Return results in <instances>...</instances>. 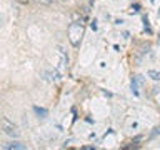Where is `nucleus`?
Wrapping results in <instances>:
<instances>
[{"label":"nucleus","mask_w":160,"mask_h":150,"mask_svg":"<svg viewBox=\"0 0 160 150\" xmlns=\"http://www.w3.org/2000/svg\"><path fill=\"white\" fill-rule=\"evenodd\" d=\"M90 27H92V30H97V22H95V20H93V22H92V25H90Z\"/></svg>","instance_id":"9"},{"label":"nucleus","mask_w":160,"mask_h":150,"mask_svg":"<svg viewBox=\"0 0 160 150\" xmlns=\"http://www.w3.org/2000/svg\"><path fill=\"white\" fill-rule=\"evenodd\" d=\"M147 75L153 80V82H160V72H158V70H148Z\"/></svg>","instance_id":"4"},{"label":"nucleus","mask_w":160,"mask_h":150,"mask_svg":"<svg viewBox=\"0 0 160 150\" xmlns=\"http://www.w3.org/2000/svg\"><path fill=\"white\" fill-rule=\"evenodd\" d=\"M33 112L37 113L40 118H45V117L48 115V112H47V110H45V108H40V107H33Z\"/></svg>","instance_id":"5"},{"label":"nucleus","mask_w":160,"mask_h":150,"mask_svg":"<svg viewBox=\"0 0 160 150\" xmlns=\"http://www.w3.org/2000/svg\"><path fill=\"white\" fill-rule=\"evenodd\" d=\"M138 8H140L138 5H132V10H130V12H132V13H137V12H138Z\"/></svg>","instance_id":"7"},{"label":"nucleus","mask_w":160,"mask_h":150,"mask_svg":"<svg viewBox=\"0 0 160 150\" xmlns=\"http://www.w3.org/2000/svg\"><path fill=\"white\" fill-rule=\"evenodd\" d=\"M160 133V128H153V132H152V137H155V135H158Z\"/></svg>","instance_id":"8"},{"label":"nucleus","mask_w":160,"mask_h":150,"mask_svg":"<svg viewBox=\"0 0 160 150\" xmlns=\"http://www.w3.org/2000/svg\"><path fill=\"white\" fill-rule=\"evenodd\" d=\"M58 2H62V3H65V2H68V0H58Z\"/></svg>","instance_id":"11"},{"label":"nucleus","mask_w":160,"mask_h":150,"mask_svg":"<svg viewBox=\"0 0 160 150\" xmlns=\"http://www.w3.org/2000/svg\"><path fill=\"white\" fill-rule=\"evenodd\" d=\"M3 147L7 150H25L27 148L23 143H20V142H8V143H5Z\"/></svg>","instance_id":"3"},{"label":"nucleus","mask_w":160,"mask_h":150,"mask_svg":"<svg viewBox=\"0 0 160 150\" xmlns=\"http://www.w3.org/2000/svg\"><path fill=\"white\" fill-rule=\"evenodd\" d=\"M0 128L3 130V133L5 135H8V137H13V138H17L18 135H20V130L17 125H13L10 120L7 118H0Z\"/></svg>","instance_id":"2"},{"label":"nucleus","mask_w":160,"mask_h":150,"mask_svg":"<svg viewBox=\"0 0 160 150\" xmlns=\"http://www.w3.org/2000/svg\"><path fill=\"white\" fill-rule=\"evenodd\" d=\"M37 2L42 5H50V3H53V0H37Z\"/></svg>","instance_id":"6"},{"label":"nucleus","mask_w":160,"mask_h":150,"mask_svg":"<svg viewBox=\"0 0 160 150\" xmlns=\"http://www.w3.org/2000/svg\"><path fill=\"white\" fill-rule=\"evenodd\" d=\"M82 35H83V23L82 22H73L68 27V38H70V43L73 47H78L80 40H82Z\"/></svg>","instance_id":"1"},{"label":"nucleus","mask_w":160,"mask_h":150,"mask_svg":"<svg viewBox=\"0 0 160 150\" xmlns=\"http://www.w3.org/2000/svg\"><path fill=\"white\" fill-rule=\"evenodd\" d=\"M18 2H20V3H23V5H25V3H28V2H30V0H18Z\"/></svg>","instance_id":"10"}]
</instances>
